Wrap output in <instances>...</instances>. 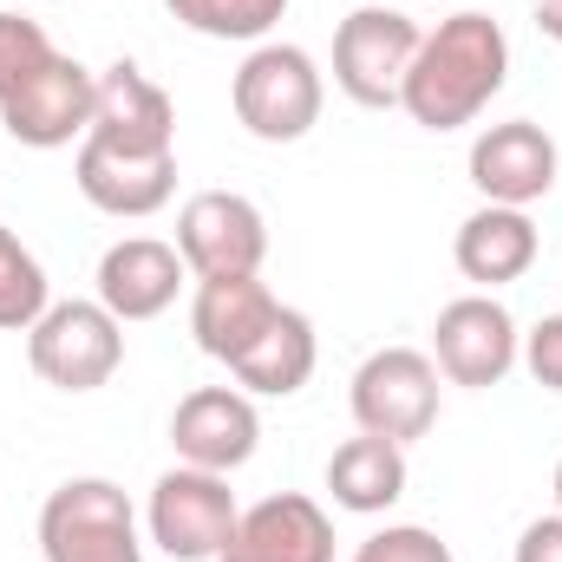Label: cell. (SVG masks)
Here are the masks:
<instances>
[{"label":"cell","instance_id":"14","mask_svg":"<svg viewBox=\"0 0 562 562\" xmlns=\"http://www.w3.org/2000/svg\"><path fill=\"white\" fill-rule=\"evenodd\" d=\"M216 562H334V517L301 491H276L236 517Z\"/></svg>","mask_w":562,"mask_h":562},{"label":"cell","instance_id":"18","mask_svg":"<svg viewBox=\"0 0 562 562\" xmlns=\"http://www.w3.org/2000/svg\"><path fill=\"white\" fill-rule=\"evenodd\" d=\"M451 256H458V276L464 281L504 288V281L530 276V262H537V223H530V210L484 203V210H471V216L458 223Z\"/></svg>","mask_w":562,"mask_h":562},{"label":"cell","instance_id":"13","mask_svg":"<svg viewBox=\"0 0 562 562\" xmlns=\"http://www.w3.org/2000/svg\"><path fill=\"white\" fill-rule=\"evenodd\" d=\"M562 150L543 125L530 119H504V125H484L471 144V183L484 190V203H510V210H530L557 190Z\"/></svg>","mask_w":562,"mask_h":562},{"label":"cell","instance_id":"16","mask_svg":"<svg viewBox=\"0 0 562 562\" xmlns=\"http://www.w3.org/2000/svg\"><path fill=\"white\" fill-rule=\"evenodd\" d=\"M183 256L177 243H157V236H125L99 256V301L119 314V321H157L177 288H183Z\"/></svg>","mask_w":562,"mask_h":562},{"label":"cell","instance_id":"19","mask_svg":"<svg viewBox=\"0 0 562 562\" xmlns=\"http://www.w3.org/2000/svg\"><path fill=\"white\" fill-rule=\"evenodd\" d=\"M327 491H334V504L353 510V517L393 510V504L406 497V445L373 438V431L334 445V458H327Z\"/></svg>","mask_w":562,"mask_h":562},{"label":"cell","instance_id":"10","mask_svg":"<svg viewBox=\"0 0 562 562\" xmlns=\"http://www.w3.org/2000/svg\"><path fill=\"white\" fill-rule=\"evenodd\" d=\"M92 86H99L92 66H79L72 53H53L20 92L0 99L7 138L26 144V150H59V144L86 138V125H92Z\"/></svg>","mask_w":562,"mask_h":562},{"label":"cell","instance_id":"17","mask_svg":"<svg viewBox=\"0 0 562 562\" xmlns=\"http://www.w3.org/2000/svg\"><path fill=\"white\" fill-rule=\"evenodd\" d=\"M276 314H281V301L269 294V281H262V276L196 281V301H190V334H196V347H203L210 360L236 367Z\"/></svg>","mask_w":562,"mask_h":562},{"label":"cell","instance_id":"25","mask_svg":"<svg viewBox=\"0 0 562 562\" xmlns=\"http://www.w3.org/2000/svg\"><path fill=\"white\" fill-rule=\"evenodd\" d=\"M524 367H530V380L543 386V393H562V314H543L530 334H524V353H517Z\"/></svg>","mask_w":562,"mask_h":562},{"label":"cell","instance_id":"21","mask_svg":"<svg viewBox=\"0 0 562 562\" xmlns=\"http://www.w3.org/2000/svg\"><path fill=\"white\" fill-rule=\"evenodd\" d=\"M177 26L203 40H269L288 13V0H164Z\"/></svg>","mask_w":562,"mask_h":562},{"label":"cell","instance_id":"20","mask_svg":"<svg viewBox=\"0 0 562 562\" xmlns=\"http://www.w3.org/2000/svg\"><path fill=\"white\" fill-rule=\"evenodd\" d=\"M314 360H321V340H314V321L301 307H281L276 321L256 334V347L229 367L243 393H262V400H288L314 380Z\"/></svg>","mask_w":562,"mask_h":562},{"label":"cell","instance_id":"5","mask_svg":"<svg viewBox=\"0 0 562 562\" xmlns=\"http://www.w3.org/2000/svg\"><path fill=\"white\" fill-rule=\"evenodd\" d=\"M419 26L406 20L400 0H373V7H353L334 33V86L367 105V112H393L400 92H406V72H413V53H419Z\"/></svg>","mask_w":562,"mask_h":562},{"label":"cell","instance_id":"8","mask_svg":"<svg viewBox=\"0 0 562 562\" xmlns=\"http://www.w3.org/2000/svg\"><path fill=\"white\" fill-rule=\"evenodd\" d=\"M177 256L196 281L223 276H262L269 262V223L249 196L236 190H203L177 210Z\"/></svg>","mask_w":562,"mask_h":562},{"label":"cell","instance_id":"6","mask_svg":"<svg viewBox=\"0 0 562 562\" xmlns=\"http://www.w3.org/2000/svg\"><path fill=\"white\" fill-rule=\"evenodd\" d=\"M236 491L223 471H196V464H177L150 484V504H144V530L150 543L170 562H216L229 530H236Z\"/></svg>","mask_w":562,"mask_h":562},{"label":"cell","instance_id":"28","mask_svg":"<svg viewBox=\"0 0 562 562\" xmlns=\"http://www.w3.org/2000/svg\"><path fill=\"white\" fill-rule=\"evenodd\" d=\"M557 510H562V464H557Z\"/></svg>","mask_w":562,"mask_h":562},{"label":"cell","instance_id":"4","mask_svg":"<svg viewBox=\"0 0 562 562\" xmlns=\"http://www.w3.org/2000/svg\"><path fill=\"white\" fill-rule=\"evenodd\" d=\"M26 360L59 393H99L125 367V321L99 294L92 301H53L26 327Z\"/></svg>","mask_w":562,"mask_h":562},{"label":"cell","instance_id":"9","mask_svg":"<svg viewBox=\"0 0 562 562\" xmlns=\"http://www.w3.org/2000/svg\"><path fill=\"white\" fill-rule=\"evenodd\" d=\"M517 353H524V334H517V321L497 294H458L431 321V360L451 386H471V393L504 386Z\"/></svg>","mask_w":562,"mask_h":562},{"label":"cell","instance_id":"23","mask_svg":"<svg viewBox=\"0 0 562 562\" xmlns=\"http://www.w3.org/2000/svg\"><path fill=\"white\" fill-rule=\"evenodd\" d=\"M59 46L46 40V26L40 20H26V13H0V99L7 92H20L46 59H53Z\"/></svg>","mask_w":562,"mask_h":562},{"label":"cell","instance_id":"22","mask_svg":"<svg viewBox=\"0 0 562 562\" xmlns=\"http://www.w3.org/2000/svg\"><path fill=\"white\" fill-rule=\"evenodd\" d=\"M46 307H53V294H46V269H40V256L0 223V327H7V334H26Z\"/></svg>","mask_w":562,"mask_h":562},{"label":"cell","instance_id":"7","mask_svg":"<svg viewBox=\"0 0 562 562\" xmlns=\"http://www.w3.org/2000/svg\"><path fill=\"white\" fill-rule=\"evenodd\" d=\"M353 425L373 431V438H393V445H413L438 425V360L419 347H380L360 360L353 373Z\"/></svg>","mask_w":562,"mask_h":562},{"label":"cell","instance_id":"3","mask_svg":"<svg viewBox=\"0 0 562 562\" xmlns=\"http://www.w3.org/2000/svg\"><path fill=\"white\" fill-rule=\"evenodd\" d=\"M40 557L46 562H144L132 497L112 477H66L40 504Z\"/></svg>","mask_w":562,"mask_h":562},{"label":"cell","instance_id":"15","mask_svg":"<svg viewBox=\"0 0 562 562\" xmlns=\"http://www.w3.org/2000/svg\"><path fill=\"white\" fill-rule=\"evenodd\" d=\"M72 183L92 210L105 216H157L177 190V150L170 157H138V150H112L99 138H79V157H72Z\"/></svg>","mask_w":562,"mask_h":562},{"label":"cell","instance_id":"1","mask_svg":"<svg viewBox=\"0 0 562 562\" xmlns=\"http://www.w3.org/2000/svg\"><path fill=\"white\" fill-rule=\"evenodd\" d=\"M510 79V40L491 13H451L438 20V33H425L400 92V112L425 132H464L484 119V105L504 92Z\"/></svg>","mask_w":562,"mask_h":562},{"label":"cell","instance_id":"24","mask_svg":"<svg viewBox=\"0 0 562 562\" xmlns=\"http://www.w3.org/2000/svg\"><path fill=\"white\" fill-rule=\"evenodd\" d=\"M353 562H451V543L425 524H386L353 550Z\"/></svg>","mask_w":562,"mask_h":562},{"label":"cell","instance_id":"2","mask_svg":"<svg viewBox=\"0 0 562 562\" xmlns=\"http://www.w3.org/2000/svg\"><path fill=\"white\" fill-rule=\"evenodd\" d=\"M229 105H236V125L262 144H301L321 125V105H327V79L314 66V53L288 46V40H262L236 79H229Z\"/></svg>","mask_w":562,"mask_h":562},{"label":"cell","instance_id":"12","mask_svg":"<svg viewBox=\"0 0 562 562\" xmlns=\"http://www.w3.org/2000/svg\"><path fill=\"white\" fill-rule=\"evenodd\" d=\"M170 445H177V464H196V471H243L262 445V413L243 386H196L177 400L170 413Z\"/></svg>","mask_w":562,"mask_h":562},{"label":"cell","instance_id":"27","mask_svg":"<svg viewBox=\"0 0 562 562\" xmlns=\"http://www.w3.org/2000/svg\"><path fill=\"white\" fill-rule=\"evenodd\" d=\"M530 13H537V26L562 46V0H530Z\"/></svg>","mask_w":562,"mask_h":562},{"label":"cell","instance_id":"26","mask_svg":"<svg viewBox=\"0 0 562 562\" xmlns=\"http://www.w3.org/2000/svg\"><path fill=\"white\" fill-rule=\"evenodd\" d=\"M510 562H562V510L537 517V524H524L517 557H510Z\"/></svg>","mask_w":562,"mask_h":562},{"label":"cell","instance_id":"11","mask_svg":"<svg viewBox=\"0 0 562 562\" xmlns=\"http://www.w3.org/2000/svg\"><path fill=\"white\" fill-rule=\"evenodd\" d=\"M86 138L112 144V150H138V157H170L177 150V105L138 59H112L92 86Z\"/></svg>","mask_w":562,"mask_h":562}]
</instances>
